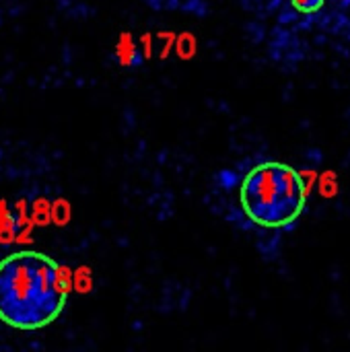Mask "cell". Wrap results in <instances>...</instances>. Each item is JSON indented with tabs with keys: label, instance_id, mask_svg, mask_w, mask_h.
Returning <instances> with one entry per match:
<instances>
[{
	"label": "cell",
	"instance_id": "obj_1",
	"mask_svg": "<svg viewBox=\"0 0 350 352\" xmlns=\"http://www.w3.org/2000/svg\"><path fill=\"white\" fill-rule=\"evenodd\" d=\"M68 285L56 260L17 252L0 260V322L14 330H41L64 311Z\"/></svg>",
	"mask_w": 350,
	"mask_h": 352
},
{
	"label": "cell",
	"instance_id": "obj_2",
	"mask_svg": "<svg viewBox=\"0 0 350 352\" xmlns=\"http://www.w3.org/2000/svg\"><path fill=\"white\" fill-rule=\"evenodd\" d=\"M239 202L248 219L264 229H281L305 208V186L297 169L268 161L256 165L241 182Z\"/></svg>",
	"mask_w": 350,
	"mask_h": 352
},
{
	"label": "cell",
	"instance_id": "obj_3",
	"mask_svg": "<svg viewBox=\"0 0 350 352\" xmlns=\"http://www.w3.org/2000/svg\"><path fill=\"white\" fill-rule=\"evenodd\" d=\"M116 54H118V60H120L124 66H132V64L138 62V52H136V45H134V41L130 39V35H122Z\"/></svg>",
	"mask_w": 350,
	"mask_h": 352
},
{
	"label": "cell",
	"instance_id": "obj_4",
	"mask_svg": "<svg viewBox=\"0 0 350 352\" xmlns=\"http://www.w3.org/2000/svg\"><path fill=\"white\" fill-rule=\"evenodd\" d=\"M291 4L295 6V10L311 14V12H318L324 6V0H291Z\"/></svg>",
	"mask_w": 350,
	"mask_h": 352
}]
</instances>
